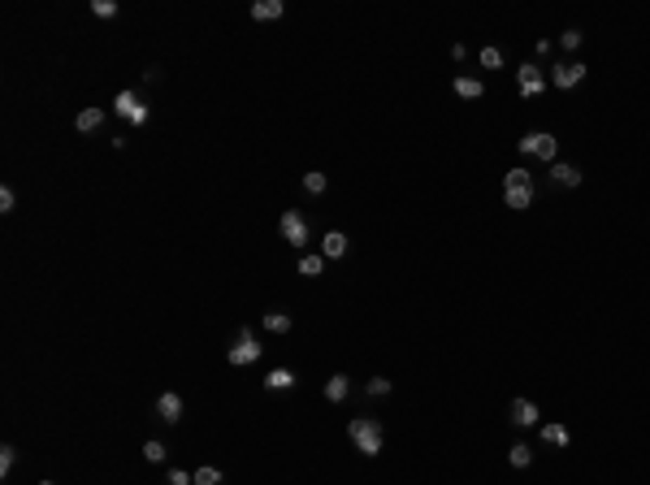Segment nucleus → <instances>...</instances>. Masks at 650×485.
<instances>
[{"mask_svg":"<svg viewBox=\"0 0 650 485\" xmlns=\"http://www.w3.org/2000/svg\"><path fill=\"white\" fill-rule=\"evenodd\" d=\"M252 18H256V22H273V18H282V0H256V5H252Z\"/></svg>","mask_w":650,"mask_h":485,"instance_id":"nucleus-15","label":"nucleus"},{"mask_svg":"<svg viewBox=\"0 0 650 485\" xmlns=\"http://www.w3.org/2000/svg\"><path fill=\"white\" fill-rule=\"evenodd\" d=\"M265 329L269 334H291V317L286 312H265Z\"/></svg>","mask_w":650,"mask_h":485,"instance_id":"nucleus-19","label":"nucleus"},{"mask_svg":"<svg viewBox=\"0 0 650 485\" xmlns=\"http://www.w3.org/2000/svg\"><path fill=\"white\" fill-rule=\"evenodd\" d=\"M113 113L126 117L131 126H143V121H147V105H143L135 91H117V95H113Z\"/></svg>","mask_w":650,"mask_h":485,"instance_id":"nucleus-5","label":"nucleus"},{"mask_svg":"<svg viewBox=\"0 0 650 485\" xmlns=\"http://www.w3.org/2000/svg\"><path fill=\"white\" fill-rule=\"evenodd\" d=\"M169 485H195V477L183 472V468H173V472H169Z\"/></svg>","mask_w":650,"mask_h":485,"instance_id":"nucleus-31","label":"nucleus"},{"mask_svg":"<svg viewBox=\"0 0 650 485\" xmlns=\"http://www.w3.org/2000/svg\"><path fill=\"white\" fill-rule=\"evenodd\" d=\"M18 208V195H13V187H5L0 191V213H13Z\"/></svg>","mask_w":650,"mask_h":485,"instance_id":"nucleus-29","label":"nucleus"},{"mask_svg":"<svg viewBox=\"0 0 650 485\" xmlns=\"http://www.w3.org/2000/svg\"><path fill=\"white\" fill-rule=\"evenodd\" d=\"M191 477H195V485H221V468H199Z\"/></svg>","mask_w":650,"mask_h":485,"instance_id":"nucleus-26","label":"nucleus"},{"mask_svg":"<svg viewBox=\"0 0 650 485\" xmlns=\"http://www.w3.org/2000/svg\"><path fill=\"white\" fill-rule=\"evenodd\" d=\"M581 79H585V65H577V61H564V65H555V69H551V83H555L559 91H572Z\"/></svg>","mask_w":650,"mask_h":485,"instance_id":"nucleus-8","label":"nucleus"},{"mask_svg":"<svg viewBox=\"0 0 650 485\" xmlns=\"http://www.w3.org/2000/svg\"><path fill=\"white\" fill-rule=\"evenodd\" d=\"M542 442H551V446H568V429H564V425H542Z\"/></svg>","mask_w":650,"mask_h":485,"instance_id":"nucleus-20","label":"nucleus"},{"mask_svg":"<svg viewBox=\"0 0 650 485\" xmlns=\"http://www.w3.org/2000/svg\"><path fill=\"white\" fill-rule=\"evenodd\" d=\"M551 182H555V187H581V169L568 165V161H555V165H551Z\"/></svg>","mask_w":650,"mask_h":485,"instance_id":"nucleus-12","label":"nucleus"},{"mask_svg":"<svg viewBox=\"0 0 650 485\" xmlns=\"http://www.w3.org/2000/svg\"><path fill=\"white\" fill-rule=\"evenodd\" d=\"M13 464H18V451H13V446H0V477H9Z\"/></svg>","mask_w":650,"mask_h":485,"instance_id":"nucleus-24","label":"nucleus"},{"mask_svg":"<svg viewBox=\"0 0 650 485\" xmlns=\"http://www.w3.org/2000/svg\"><path fill=\"white\" fill-rule=\"evenodd\" d=\"M91 13L95 18H117V0H91Z\"/></svg>","mask_w":650,"mask_h":485,"instance_id":"nucleus-25","label":"nucleus"},{"mask_svg":"<svg viewBox=\"0 0 650 485\" xmlns=\"http://www.w3.org/2000/svg\"><path fill=\"white\" fill-rule=\"evenodd\" d=\"M143 459H147V464H165V442H143Z\"/></svg>","mask_w":650,"mask_h":485,"instance_id":"nucleus-23","label":"nucleus"},{"mask_svg":"<svg viewBox=\"0 0 650 485\" xmlns=\"http://www.w3.org/2000/svg\"><path fill=\"white\" fill-rule=\"evenodd\" d=\"M321 256L325 260H343L347 256V234H343V230H330V234L321 239Z\"/></svg>","mask_w":650,"mask_h":485,"instance_id":"nucleus-11","label":"nucleus"},{"mask_svg":"<svg viewBox=\"0 0 650 485\" xmlns=\"http://www.w3.org/2000/svg\"><path fill=\"white\" fill-rule=\"evenodd\" d=\"M516 87H520V95H538V91L546 87V74H542L533 61H524V65L516 69Z\"/></svg>","mask_w":650,"mask_h":485,"instance_id":"nucleus-7","label":"nucleus"},{"mask_svg":"<svg viewBox=\"0 0 650 485\" xmlns=\"http://www.w3.org/2000/svg\"><path fill=\"white\" fill-rule=\"evenodd\" d=\"M364 390H369V394H390V381H386V377H373Z\"/></svg>","mask_w":650,"mask_h":485,"instance_id":"nucleus-30","label":"nucleus"},{"mask_svg":"<svg viewBox=\"0 0 650 485\" xmlns=\"http://www.w3.org/2000/svg\"><path fill=\"white\" fill-rule=\"evenodd\" d=\"M508 459H512V468H529V464H533V451L524 446V442H516V446L508 451Z\"/></svg>","mask_w":650,"mask_h":485,"instance_id":"nucleus-21","label":"nucleus"},{"mask_svg":"<svg viewBox=\"0 0 650 485\" xmlns=\"http://www.w3.org/2000/svg\"><path fill=\"white\" fill-rule=\"evenodd\" d=\"M260 355H265L260 338L252 334V329H239V338H234V347H230V364H234V368H247V364H256Z\"/></svg>","mask_w":650,"mask_h":485,"instance_id":"nucleus-3","label":"nucleus"},{"mask_svg":"<svg viewBox=\"0 0 650 485\" xmlns=\"http://www.w3.org/2000/svg\"><path fill=\"white\" fill-rule=\"evenodd\" d=\"M278 230H282V239H286L291 247H299V251H304V243H308V221H304V217H299L295 208H291V213H282V221H278Z\"/></svg>","mask_w":650,"mask_h":485,"instance_id":"nucleus-6","label":"nucleus"},{"mask_svg":"<svg viewBox=\"0 0 650 485\" xmlns=\"http://www.w3.org/2000/svg\"><path fill=\"white\" fill-rule=\"evenodd\" d=\"M347 438H352V446L360 455H382V442H386V433H382V420H373V416H356L352 425H347Z\"/></svg>","mask_w":650,"mask_h":485,"instance_id":"nucleus-1","label":"nucleus"},{"mask_svg":"<svg viewBox=\"0 0 650 485\" xmlns=\"http://www.w3.org/2000/svg\"><path fill=\"white\" fill-rule=\"evenodd\" d=\"M304 191H308V195H325V173H321V169L304 173Z\"/></svg>","mask_w":650,"mask_h":485,"instance_id":"nucleus-22","label":"nucleus"},{"mask_svg":"<svg viewBox=\"0 0 650 485\" xmlns=\"http://www.w3.org/2000/svg\"><path fill=\"white\" fill-rule=\"evenodd\" d=\"M503 199H508V208L512 213H524L533 204V178H529V169H508L503 173Z\"/></svg>","mask_w":650,"mask_h":485,"instance_id":"nucleus-2","label":"nucleus"},{"mask_svg":"<svg viewBox=\"0 0 650 485\" xmlns=\"http://www.w3.org/2000/svg\"><path fill=\"white\" fill-rule=\"evenodd\" d=\"M157 416H161L165 425H178V420H183V399L173 394V390H165V394L157 399Z\"/></svg>","mask_w":650,"mask_h":485,"instance_id":"nucleus-10","label":"nucleus"},{"mask_svg":"<svg viewBox=\"0 0 650 485\" xmlns=\"http://www.w3.org/2000/svg\"><path fill=\"white\" fill-rule=\"evenodd\" d=\"M321 269H325V256H312V251L299 256V273H304V277H321Z\"/></svg>","mask_w":650,"mask_h":485,"instance_id":"nucleus-18","label":"nucleus"},{"mask_svg":"<svg viewBox=\"0 0 650 485\" xmlns=\"http://www.w3.org/2000/svg\"><path fill=\"white\" fill-rule=\"evenodd\" d=\"M456 95H460V100H482L486 87H482L477 79H468V74H460V79H456Z\"/></svg>","mask_w":650,"mask_h":485,"instance_id":"nucleus-13","label":"nucleus"},{"mask_svg":"<svg viewBox=\"0 0 650 485\" xmlns=\"http://www.w3.org/2000/svg\"><path fill=\"white\" fill-rule=\"evenodd\" d=\"M482 65L486 69H498V65H503V53H498V48H482Z\"/></svg>","mask_w":650,"mask_h":485,"instance_id":"nucleus-28","label":"nucleus"},{"mask_svg":"<svg viewBox=\"0 0 650 485\" xmlns=\"http://www.w3.org/2000/svg\"><path fill=\"white\" fill-rule=\"evenodd\" d=\"M347 390H352V381H347L343 373H334L330 381H325V399H330V403H343V399H347Z\"/></svg>","mask_w":650,"mask_h":485,"instance_id":"nucleus-14","label":"nucleus"},{"mask_svg":"<svg viewBox=\"0 0 650 485\" xmlns=\"http://www.w3.org/2000/svg\"><path fill=\"white\" fill-rule=\"evenodd\" d=\"M39 485H57V481H39Z\"/></svg>","mask_w":650,"mask_h":485,"instance_id":"nucleus-32","label":"nucleus"},{"mask_svg":"<svg viewBox=\"0 0 650 485\" xmlns=\"http://www.w3.org/2000/svg\"><path fill=\"white\" fill-rule=\"evenodd\" d=\"M581 39H585V35H581L577 27H572V31H564V35H559V44L568 48V53H577V48H581Z\"/></svg>","mask_w":650,"mask_h":485,"instance_id":"nucleus-27","label":"nucleus"},{"mask_svg":"<svg viewBox=\"0 0 650 485\" xmlns=\"http://www.w3.org/2000/svg\"><path fill=\"white\" fill-rule=\"evenodd\" d=\"M508 416H512V425H516V429H529V425H538V407H533L529 399H512Z\"/></svg>","mask_w":650,"mask_h":485,"instance_id":"nucleus-9","label":"nucleus"},{"mask_svg":"<svg viewBox=\"0 0 650 485\" xmlns=\"http://www.w3.org/2000/svg\"><path fill=\"white\" fill-rule=\"evenodd\" d=\"M291 386H295V373L291 368H273L265 377V390H291Z\"/></svg>","mask_w":650,"mask_h":485,"instance_id":"nucleus-17","label":"nucleus"},{"mask_svg":"<svg viewBox=\"0 0 650 485\" xmlns=\"http://www.w3.org/2000/svg\"><path fill=\"white\" fill-rule=\"evenodd\" d=\"M74 126H79L83 135L100 131V126H105V109H83V113H79V121H74Z\"/></svg>","mask_w":650,"mask_h":485,"instance_id":"nucleus-16","label":"nucleus"},{"mask_svg":"<svg viewBox=\"0 0 650 485\" xmlns=\"http://www.w3.org/2000/svg\"><path fill=\"white\" fill-rule=\"evenodd\" d=\"M520 152L524 157H538V161H546V165H555V152H559V143H555V135H546V131H529L520 139Z\"/></svg>","mask_w":650,"mask_h":485,"instance_id":"nucleus-4","label":"nucleus"}]
</instances>
